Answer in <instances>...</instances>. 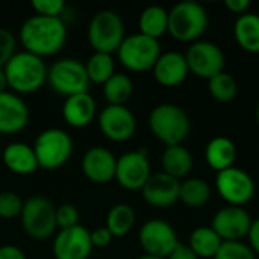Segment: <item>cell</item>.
I'll use <instances>...</instances> for the list:
<instances>
[{
	"label": "cell",
	"mask_w": 259,
	"mask_h": 259,
	"mask_svg": "<svg viewBox=\"0 0 259 259\" xmlns=\"http://www.w3.org/2000/svg\"><path fill=\"white\" fill-rule=\"evenodd\" d=\"M134 93V83L129 76L114 73L103 83V96L109 105H124Z\"/></svg>",
	"instance_id": "cell-30"
},
{
	"label": "cell",
	"mask_w": 259,
	"mask_h": 259,
	"mask_svg": "<svg viewBox=\"0 0 259 259\" xmlns=\"http://www.w3.org/2000/svg\"><path fill=\"white\" fill-rule=\"evenodd\" d=\"M33 152L38 167L55 170L64 165L73 152V141L70 135L61 129H47L35 140Z\"/></svg>",
	"instance_id": "cell-7"
},
{
	"label": "cell",
	"mask_w": 259,
	"mask_h": 259,
	"mask_svg": "<svg viewBox=\"0 0 259 259\" xmlns=\"http://www.w3.org/2000/svg\"><path fill=\"white\" fill-rule=\"evenodd\" d=\"M8 87V80H6V74L5 70L0 68V93H5V88Z\"/></svg>",
	"instance_id": "cell-43"
},
{
	"label": "cell",
	"mask_w": 259,
	"mask_h": 259,
	"mask_svg": "<svg viewBox=\"0 0 259 259\" xmlns=\"http://www.w3.org/2000/svg\"><path fill=\"white\" fill-rule=\"evenodd\" d=\"M188 73L185 56L178 52H167L161 55L153 67V76L156 82L167 88L181 85Z\"/></svg>",
	"instance_id": "cell-20"
},
{
	"label": "cell",
	"mask_w": 259,
	"mask_h": 259,
	"mask_svg": "<svg viewBox=\"0 0 259 259\" xmlns=\"http://www.w3.org/2000/svg\"><path fill=\"white\" fill-rule=\"evenodd\" d=\"M181 182L167 173L152 175L141 188L143 199L153 208H168L179 200Z\"/></svg>",
	"instance_id": "cell-17"
},
{
	"label": "cell",
	"mask_w": 259,
	"mask_h": 259,
	"mask_svg": "<svg viewBox=\"0 0 259 259\" xmlns=\"http://www.w3.org/2000/svg\"><path fill=\"white\" fill-rule=\"evenodd\" d=\"M85 68H87V74H88L90 82L103 85L114 74L112 56L106 55V53H94L88 59Z\"/></svg>",
	"instance_id": "cell-32"
},
{
	"label": "cell",
	"mask_w": 259,
	"mask_h": 259,
	"mask_svg": "<svg viewBox=\"0 0 259 259\" xmlns=\"http://www.w3.org/2000/svg\"><path fill=\"white\" fill-rule=\"evenodd\" d=\"M211 197V188L206 181L200 178H190L181 184L179 200L190 208L203 206Z\"/></svg>",
	"instance_id": "cell-28"
},
{
	"label": "cell",
	"mask_w": 259,
	"mask_h": 259,
	"mask_svg": "<svg viewBox=\"0 0 259 259\" xmlns=\"http://www.w3.org/2000/svg\"><path fill=\"white\" fill-rule=\"evenodd\" d=\"M140 33L158 39L168 30V11L162 6H149L140 15Z\"/></svg>",
	"instance_id": "cell-27"
},
{
	"label": "cell",
	"mask_w": 259,
	"mask_h": 259,
	"mask_svg": "<svg viewBox=\"0 0 259 259\" xmlns=\"http://www.w3.org/2000/svg\"><path fill=\"white\" fill-rule=\"evenodd\" d=\"M47 79L50 87L62 96H74L87 93L90 87V79L85 65L77 59H61L56 61L47 71Z\"/></svg>",
	"instance_id": "cell-9"
},
{
	"label": "cell",
	"mask_w": 259,
	"mask_h": 259,
	"mask_svg": "<svg viewBox=\"0 0 259 259\" xmlns=\"http://www.w3.org/2000/svg\"><path fill=\"white\" fill-rule=\"evenodd\" d=\"M0 259H26L24 253L15 246H2Z\"/></svg>",
	"instance_id": "cell-41"
},
{
	"label": "cell",
	"mask_w": 259,
	"mask_h": 259,
	"mask_svg": "<svg viewBox=\"0 0 259 259\" xmlns=\"http://www.w3.org/2000/svg\"><path fill=\"white\" fill-rule=\"evenodd\" d=\"M118 59L132 71H146L155 67L161 56V46L158 39L146 36L143 33H134L124 36L118 47Z\"/></svg>",
	"instance_id": "cell-6"
},
{
	"label": "cell",
	"mask_w": 259,
	"mask_h": 259,
	"mask_svg": "<svg viewBox=\"0 0 259 259\" xmlns=\"http://www.w3.org/2000/svg\"><path fill=\"white\" fill-rule=\"evenodd\" d=\"M140 244L147 255L167 259L179 244L175 229L162 220H150L140 231Z\"/></svg>",
	"instance_id": "cell-12"
},
{
	"label": "cell",
	"mask_w": 259,
	"mask_h": 259,
	"mask_svg": "<svg viewBox=\"0 0 259 259\" xmlns=\"http://www.w3.org/2000/svg\"><path fill=\"white\" fill-rule=\"evenodd\" d=\"M14 55H15L14 35L9 30L0 27V68H3Z\"/></svg>",
	"instance_id": "cell-37"
},
{
	"label": "cell",
	"mask_w": 259,
	"mask_h": 259,
	"mask_svg": "<svg viewBox=\"0 0 259 259\" xmlns=\"http://www.w3.org/2000/svg\"><path fill=\"white\" fill-rule=\"evenodd\" d=\"M29 121L27 105L12 93H0V134H15Z\"/></svg>",
	"instance_id": "cell-19"
},
{
	"label": "cell",
	"mask_w": 259,
	"mask_h": 259,
	"mask_svg": "<svg viewBox=\"0 0 259 259\" xmlns=\"http://www.w3.org/2000/svg\"><path fill=\"white\" fill-rule=\"evenodd\" d=\"M138 259H162V258H156V256H152V255H144V256H140Z\"/></svg>",
	"instance_id": "cell-44"
},
{
	"label": "cell",
	"mask_w": 259,
	"mask_h": 259,
	"mask_svg": "<svg viewBox=\"0 0 259 259\" xmlns=\"http://www.w3.org/2000/svg\"><path fill=\"white\" fill-rule=\"evenodd\" d=\"M5 165L17 175H32L38 168L33 147L24 143H12L3 150Z\"/></svg>",
	"instance_id": "cell-22"
},
{
	"label": "cell",
	"mask_w": 259,
	"mask_h": 259,
	"mask_svg": "<svg viewBox=\"0 0 259 259\" xmlns=\"http://www.w3.org/2000/svg\"><path fill=\"white\" fill-rule=\"evenodd\" d=\"M234 36L238 46L247 53H259V15L246 12L234 24Z\"/></svg>",
	"instance_id": "cell-24"
},
{
	"label": "cell",
	"mask_w": 259,
	"mask_h": 259,
	"mask_svg": "<svg viewBox=\"0 0 259 259\" xmlns=\"http://www.w3.org/2000/svg\"><path fill=\"white\" fill-rule=\"evenodd\" d=\"M256 121H258V124H259V103H258V108H256Z\"/></svg>",
	"instance_id": "cell-45"
},
{
	"label": "cell",
	"mask_w": 259,
	"mask_h": 259,
	"mask_svg": "<svg viewBox=\"0 0 259 259\" xmlns=\"http://www.w3.org/2000/svg\"><path fill=\"white\" fill-rule=\"evenodd\" d=\"M225 6L234 12V14H238V15H243L246 14V11L250 8V2L249 0H226L225 2Z\"/></svg>",
	"instance_id": "cell-40"
},
{
	"label": "cell",
	"mask_w": 259,
	"mask_h": 259,
	"mask_svg": "<svg viewBox=\"0 0 259 259\" xmlns=\"http://www.w3.org/2000/svg\"><path fill=\"white\" fill-rule=\"evenodd\" d=\"M208 91L217 102H232L238 94V83L229 73H219L208 80Z\"/></svg>",
	"instance_id": "cell-31"
},
{
	"label": "cell",
	"mask_w": 259,
	"mask_h": 259,
	"mask_svg": "<svg viewBox=\"0 0 259 259\" xmlns=\"http://www.w3.org/2000/svg\"><path fill=\"white\" fill-rule=\"evenodd\" d=\"M247 237H249L252 250L259 255V219L252 222V226H250V231H249Z\"/></svg>",
	"instance_id": "cell-42"
},
{
	"label": "cell",
	"mask_w": 259,
	"mask_h": 259,
	"mask_svg": "<svg viewBox=\"0 0 259 259\" xmlns=\"http://www.w3.org/2000/svg\"><path fill=\"white\" fill-rule=\"evenodd\" d=\"M149 126L152 134L167 147L181 144L190 134L187 112L173 103H162L153 108L149 115Z\"/></svg>",
	"instance_id": "cell-3"
},
{
	"label": "cell",
	"mask_w": 259,
	"mask_h": 259,
	"mask_svg": "<svg viewBox=\"0 0 259 259\" xmlns=\"http://www.w3.org/2000/svg\"><path fill=\"white\" fill-rule=\"evenodd\" d=\"M3 70L8 87L23 94L39 90L44 85L49 71L42 58L29 52L15 53L3 67Z\"/></svg>",
	"instance_id": "cell-2"
},
{
	"label": "cell",
	"mask_w": 259,
	"mask_h": 259,
	"mask_svg": "<svg viewBox=\"0 0 259 259\" xmlns=\"http://www.w3.org/2000/svg\"><path fill=\"white\" fill-rule=\"evenodd\" d=\"M62 115L64 120L73 127L88 126L96 115V102L93 96L87 91L67 97L62 106Z\"/></svg>",
	"instance_id": "cell-21"
},
{
	"label": "cell",
	"mask_w": 259,
	"mask_h": 259,
	"mask_svg": "<svg viewBox=\"0 0 259 259\" xmlns=\"http://www.w3.org/2000/svg\"><path fill=\"white\" fill-rule=\"evenodd\" d=\"M90 234H91V244H93V247H106L111 243V240H112V235L106 229V226L105 228H99V229H96V231H93Z\"/></svg>",
	"instance_id": "cell-38"
},
{
	"label": "cell",
	"mask_w": 259,
	"mask_h": 259,
	"mask_svg": "<svg viewBox=\"0 0 259 259\" xmlns=\"http://www.w3.org/2000/svg\"><path fill=\"white\" fill-rule=\"evenodd\" d=\"M252 222L243 206H226L214 215L211 228L223 241H240L247 237Z\"/></svg>",
	"instance_id": "cell-14"
},
{
	"label": "cell",
	"mask_w": 259,
	"mask_h": 259,
	"mask_svg": "<svg viewBox=\"0 0 259 259\" xmlns=\"http://www.w3.org/2000/svg\"><path fill=\"white\" fill-rule=\"evenodd\" d=\"M23 200L14 191L0 193V217L2 219H14L21 214Z\"/></svg>",
	"instance_id": "cell-34"
},
{
	"label": "cell",
	"mask_w": 259,
	"mask_h": 259,
	"mask_svg": "<svg viewBox=\"0 0 259 259\" xmlns=\"http://www.w3.org/2000/svg\"><path fill=\"white\" fill-rule=\"evenodd\" d=\"M161 164H162L164 173H167L168 176L179 181L181 178H185L191 171L193 156H191L190 150L187 147H184L182 144L168 146V147H165V150L162 153Z\"/></svg>",
	"instance_id": "cell-25"
},
{
	"label": "cell",
	"mask_w": 259,
	"mask_h": 259,
	"mask_svg": "<svg viewBox=\"0 0 259 259\" xmlns=\"http://www.w3.org/2000/svg\"><path fill=\"white\" fill-rule=\"evenodd\" d=\"M208 27L205 8L194 2H181L168 11V33L182 42H196Z\"/></svg>",
	"instance_id": "cell-4"
},
{
	"label": "cell",
	"mask_w": 259,
	"mask_h": 259,
	"mask_svg": "<svg viewBox=\"0 0 259 259\" xmlns=\"http://www.w3.org/2000/svg\"><path fill=\"white\" fill-rule=\"evenodd\" d=\"M215 188L223 200L231 206H243L255 196V182L249 173L238 167H231L219 171Z\"/></svg>",
	"instance_id": "cell-11"
},
{
	"label": "cell",
	"mask_w": 259,
	"mask_h": 259,
	"mask_svg": "<svg viewBox=\"0 0 259 259\" xmlns=\"http://www.w3.org/2000/svg\"><path fill=\"white\" fill-rule=\"evenodd\" d=\"M135 225V211L126 205L118 203L111 208L106 217V229L112 237H124L127 235Z\"/></svg>",
	"instance_id": "cell-29"
},
{
	"label": "cell",
	"mask_w": 259,
	"mask_h": 259,
	"mask_svg": "<svg viewBox=\"0 0 259 259\" xmlns=\"http://www.w3.org/2000/svg\"><path fill=\"white\" fill-rule=\"evenodd\" d=\"M20 39L26 52L39 58L58 53L67 39V27L61 17L33 15L20 29Z\"/></svg>",
	"instance_id": "cell-1"
},
{
	"label": "cell",
	"mask_w": 259,
	"mask_h": 259,
	"mask_svg": "<svg viewBox=\"0 0 259 259\" xmlns=\"http://www.w3.org/2000/svg\"><path fill=\"white\" fill-rule=\"evenodd\" d=\"M184 56L188 65V71L206 80L222 73L225 68L223 50L217 44L209 41L193 42Z\"/></svg>",
	"instance_id": "cell-10"
},
{
	"label": "cell",
	"mask_w": 259,
	"mask_h": 259,
	"mask_svg": "<svg viewBox=\"0 0 259 259\" xmlns=\"http://www.w3.org/2000/svg\"><path fill=\"white\" fill-rule=\"evenodd\" d=\"M167 259H199L196 256V253L190 249V246H184V244H178L175 247V250L168 255Z\"/></svg>",
	"instance_id": "cell-39"
},
{
	"label": "cell",
	"mask_w": 259,
	"mask_h": 259,
	"mask_svg": "<svg viewBox=\"0 0 259 259\" xmlns=\"http://www.w3.org/2000/svg\"><path fill=\"white\" fill-rule=\"evenodd\" d=\"M205 158L212 170L223 171L226 168L234 167V162L237 159V147L229 138L215 137L208 143Z\"/></svg>",
	"instance_id": "cell-23"
},
{
	"label": "cell",
	"mask_w": 259,
	"mask_h": 259,
	"mask_svg": "<svg viewBox=\"0 0 259 259\" xmlns=\"http://www.w3.org/2000/svg\"><path fill=\"white\" fill-rule=\"evenodd\" d=\"M21 225L26 234L35 240L49 238L56 226V208L50 200L41 196L27 199L21 209Z\"/></svg>",
	"instance_id": "cell-8"
},
{
	"label": "cell",
	"mask_w": 259,
	"mask_h": 259,
	"mask_svg": "<svg viewBox=\"0 0 259 259\" xmlns=\"http://www.w3.org/2000/svg\"><path fill=\"white\" fill-rule=\"evenodd\" d=\"M32 8L36 11V15L61 17L65 9V3L62 0H33Z\"/></svg>",
	"instance_id": "cell-36"
},
{
	"label": "cell",
	"mask_w": 259,
	"mask_h": 259,
	"mask_svg": "<svg viewBox=\"0 0 259 259\" xmlns=\"http://www.w3.org/2000/svg\"><path fill=\"white\" fill-rule=\"evenodd\" d=\"M88 39L96 53L111 55L118 50L124 39V24L121 17L109 9L97 12L90 21Z\"/></svg>",
	"instance_id": "cell-5"
},
{
	"label": "cell",
	"mask_w": 259,
	"mask_h": 259,
	"mask_svg": "<svg viewBox=\"0 0 259 259\" xmlns=\"http://www.w3.org/2000/svg\"><path fill=\"white\" fill-rule=\"evenodd\" d=\"M150 176V162L144 150L127 152L117 159L115 179L123 188L131 191L141 190Z\"/></svg>",
	"instance_id": "cell-13"
},
{
	"label": "cell",
	"mask_w": 259,
	"mask_h": 259,
	"mask_svg": "<svg viewBox=\"0 0 259 259\" xmlns=\"http://www.w3.org/2000/svg\"><path fill=\"white\" fill-rule=\"evenodd\" d=\"M214 259H255V253L241 241H223Z\"/></svg>",
	"instance_id": "cell-33"
},
{
	"label": "cell",
	"mask_w": 259,
	"mask_h": 259,
	"mask_svg": "<svg viewBox=\"0 0 259 259\" xmlns=\"http://www.w3.org/2000/svg\"><path fill=\"white\" fill-rule=\"evenodd\" d=\"M102 134L112 141L129 140L137 129V120L124 105H108L99 115Z\"/></svg>",
	"instance_id": "cell-15"
},
{
	"label": "cell",
	"mask_w": 259,
	"mask_h": 259,
	"mask_svg": "<svg viewBox=\"0 0 259 259\" xmlns=\"http://www.w3.org/2000/svg\"><path fill=\"white\" fill-rule=\"evenodd\" d=\"M91 250V234L79 225L62 229L53 243V255L56 259H88Z\"/></svg>",
	"instance_id": "cell-16"
},
{
	"label": "cell",
	"mask_w": 259,
	"mask_h": 259,
	"mask_svg": "<svg viewBox=\"0 0 259 259\" xmlns=\"http://www.w3.org/2000/svg\"><path fill=\"white\" fill-rule=\"evenodd\" d=\"M117 159L105 147H93L82 158L83 175L96 184H106L115 178Z\"/></svg>",
	"instance_id": "cell-18"
},
{
	"label": "cell",
	"mask_w": 259,
	"mask_h": 259,
	"mask_svg": "<svg viewBox=\"0 0 259 259\" xmlns=\"http://www.w3.org/2000/svg\"><path fill=\"white\" fill-rule=\"evenodd\" d=\"M223 240L212 231V228L202 226L193 231L190 235V249L196 253L197 258H214L220 250Z\"/></svg>",
	"instance_id": "cell-26"
},
{
	"label": "cell",
	"mask_w": 259,
	"mask_h": 259,
	"mask_svg": "<svg viewBox=\"0 0 259 259\" xmlns=\"http://www.w3.org/2000/svg\"><path fill=\"white\" fill-rule=\"evenodd\" d=\"M77 222H79V212L76 206L70 203H64L59 208H56V226H59L61 231L77 226Z\"/></svg>",
	"instance_id": "cell-35"
}]
</instances>
